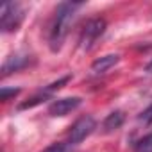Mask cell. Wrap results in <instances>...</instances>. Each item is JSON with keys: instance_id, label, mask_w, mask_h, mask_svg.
Segmentation results:
<instances>
[{"instance_id": "cell-3", "label": "cell", "mask_w": 152, "mask_h": 152, "mask_svg": "<svg viewBox=\"0 0 152 152\" xmlns=\"http://www.w3.org/2000/svg\"><path fill=\"white\" fill-rule=\"evenodd\" d=\"M104 31H106V20L104 18H93V20H90L84 25L83 32H81V47L88 50L104 34Z\"/></svg>"}, {"instance_id": "cell-11", "label": "cell", "mask_w": 152, "mask_h": 152, "mask_svg": "<svg viewBox=\"0 0 152 152\" xmlns=\"http://www.w3.org/2000/svg\"><path fill=\"white\" fill-rule=\"evenodd\" d=\"M138 120L141 122V124H145V125H148V124H152V104L147 107V109H143L141 113H140V116H138Z\"/></svg>"}, {"instance_id": "cell-4", "label": "cell", "mask_w": 152, "mask_h": 152, "mask_svg": "<svg viewBox=\"0 0 152 152\" xmlns=\"http://www.w3.org/2000/svg\"><path fill=\"white\" fill-rule=\"evenodd\" d=\"M95 127H97V124H95L93 116H83V118H79L77 122L72 125V129H70V134H68L70 143L72 145L81 143L83 140H86L95 131Z\"/></svg>"}, {"instance_id": "cell-8", "label": "cell", "mask_w": 152, "mask_h": 152, "mask_svg": "<svg viewBox=\"0 0 152 152\" xmlns=\"http://www.w3.org/2000/svg\"><path fill=\"white\" fill-rule=\"evenodd\" d=\"M124 120H125V116H124L122 111H113V113H109V115L106 116L104 124H102L104 132H113V131L120 129L122 124H124Z\"/></svg>"}, {"instance_id": "cell-10", "label": "cell", "mask_w": 152, "mask_h": 152, "mask_svg": "<svg viewBox=\"0 0 152 152\" xmlns=\"http://www.w3.org/2000/svg\"><path fill=\"white\" fill-rule=\"evenodd\" d=\"M43 152H72V145L70 143H54V145L47 147Z\"/></svg>"}, {"instance_id": "cell-12", "label": "cell", "mask_w": 152, "mask_h": 152, "mask_svg": "<svg viewBox=\"0 0 152 152\" xmlns=\"http://www.w3.org/2000/svg\"><path fill=\"white\" fill-rule=\"evenodd\" d=\"M20 93V90H7V88H2V91H0V99H2L4 102H7L11 97H16Z\"/></svg>"}, {"instance_id": "cell-5", "label": "cell", "mask_w": 152, "mask_h": 152, "mask_svg": "<svg viewBox=\"0 0 152 152\" xmlns=\"http://www.w3.org/2000/svg\"><path fill=\"white\" fill-rule=\"evenodd\" d=\"M83 99L81 97H66V99H57L50 104L48 113L52 116H64L68 113H72L73 109H77L81 106Z\"/></svg>"}, {"instance_id": "cell-7", "label": "cell", "mask_w": 152, "mask_h": 152, "mask_svg": "<svg viewBox=\"0 0 152 152\" xmlns=\"http://www.w3.org/2000/svg\"><path fill=\"white\" fill-rule=\"evenodd\" d=\"M118 56L116 54H107V56H102V57H99V59H95L93 61V64H91V72L93 73H106L109 68H113L116 63H118Z\"/></svg>"}, {"instance_id": "cell-6", "label": "cell", "mask_w": 152, "mask_h": 152, "mask_svg": "<svg viewBox=\"0 0 152 152\" xmlns=\"http://www.w3.org/2000/svg\"><path fill=\"white\" fill-rule=\"evenodd\" d=\"M29 63H31V56H9L6 59L4 66H2V75H4V77H7L9 73L18 72L22 68L29 66Z\"/></svg>"}, {"instance_id": "cell-1", "label": "cell", "mask_w": 152, "mask_h": 152, "mask_svg": "<svg viewBox=\"0 0 152 152\" xmlns=\"http://www.w3.org/2000/svg\"><path fill=\"white\" fill-rule=\"evenodd\" d=\"M83 4H77V2H63L59 4L57 11H56V16H54V22H52V27H50V36H48V43H50V48L56 52L61 48L66 34H68V29L72 25V20L75 16V11H77Z\"/></svg>"}, {"instance_id": "cell-2", "label": "cell", "mask_w": 152, "mask_h": 152, "mask_svg": "<svg viewBox=\"0 0 152 152\" xmlns=\"http://www.w3.org/2000/svg\"><path fill=\"white\" fill-rule=\"evenodd\" d=\"M25 11L18 2H7L0 9V29L2 32H13L23 22Z\"/></svg>"}, {"instance_id": "cell-13", "label": "cell", "mask_w": 152, "mask_h": 152, "mask_svg": "<svg viewBox=\"0 0 152 152\" xmlns=\"http://www.w3.org/2000/svg\"><path fill=\"white\" fill-rule=\"evenodd\" d=\"M145 70H147V72H148V73H152V61H150V63H148V64H147V68H145Z\"/></svg>"}, {"instance_id": "cell-9", "label": "cell", "mask_w": 152, "mask_h": 152, "mask_svg": "<svg viewBox=\"0 0 152 152\" xmlns=\"http://www.w3.org/2000/svg\"><path fill=\"white\" fill-rule=\"evenodd\" d=\"M134 152H152V134L143 136V138L134 145Z\"/></svg>"}]
</instances>
